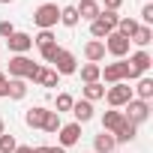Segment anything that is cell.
<instances>
[{"label": "cell", "mask_w": 153, "mask_h": 153, "mask_svg": "<svg viewBox=\"0 0 153 153\" xmlns=\"http://www.w3.org/2000/svg\"><path fill=\"white\" fill-rule=\"evenodd\" d=\"M45 114H48V108L36 105V108H30V111L24 114V123H27L30 129H42V120H45Z\"/></svg>", "instance_id": "16"}, {"label": "cell", "mask_w": 153, "mask_h": 153, "mask_svg": "<svg viewBox=\"0 0 153 153\" xmlns=\"http://www.w3.org/2000/svg\"><path fill=\"white\" fill-rule=\"evenodd\" d=\"M6 132V123H3V117H0V135H3Z\"/></svg>", "instance_id": "38"}, {"label": "cell", "mask_w": 153, "mask_h": 153, "mask_svg": "<svg viewBox=\"0 0 153 153\" xmlns=\"http://www.w3.org/2000/svg\"><path fill=\"white\" fill-rule=\"evenodd\" d=\"M36 153H66L63 147H36Z\"/></svg>", "instance_id": "36"}, {"label": "cell", "mask_w": 153, "mask_h": 153, "mask_svg": "<svg viewBox=\"0 0 153 153\" xmlns=\"http://www.w3.org/2000/svg\"><path fill=\"white\" fill-rule=\"evenodd\" d=\"M6 45H9V51H12V54H27V51L33 48V36H30V33H18V30H15V33L6 39Z\"/></svg>", "instance_id": "11"}, {"label": "cell", "mask_w": 153, "mask_h": 153, "mask_svg": "<svg viewBox=\"0 0 153 153\" xmlns=\"http://www.w3.org/2000/svg\"><path fill=\"white\" fill-rule=\"evenodd\" d=\"M120 6H123V0H105V9L108 12H117Z\"/></svg>", "instance_id": "35"}, {"label": "cell", "mask_w": 153, "mask_h": 153, "mask_svg": "<svg viewBox=\"0 0 153 153\" xmlns=\"http://www.w3.org/2000/svg\"><path fill=\"white\" fill-rule=\"evenodd\" d=\"M147 3H150V0H147Z\"/></svg>", "instance_id": "40"}, {"label": "cell", "mask_w": 153, "mask_h": 153, "mask_svg": "<svg viewBox=\"0 0 153 153\" xmlns=\"http://www.w3.org/2000/svg\"><path fill=\"white\" fill-rule=\"evenodd\" d=\"M15 153H36V147H30V144H18Z\"/></svg>", "instance_id": "37"}, {"label": "cell", "mask_w": 153, "mask_h": 153, "mask_svg": "<svg viewBox=\"0 0 153 153\" xmlns=\"http://www.w3.org/2000/svg\"><path fill=\"white\" fill-rule=\"evenodd\" d=\"M39 51H42V60H45V63H54V57H57L60 45H57V42H51V45H42Z\"/></svg>", "instance_id": "30"}, {"label": "cell", "mask_w": 153, "mask_h": 153, "mask_svg": "<svg viewBox=\"0 0 153 153\" xmlns=\"http://www.w3.org/2000/svg\"><path fill=\"white\" fill-rule=\"evenodd\" d=\"M126 111H123V117L129 120V123H144L147 117H150V102H144V99H129L126 105H123Z\"/></svg>", "instance_id": "6"}, {"label": "cell", "mask_w": 153, "mask_h": 153, "mask_svg": "<svg viewBox=\"0 0 153 153\" xmlns=\"http://www.w3.org/2000/svg\"><path fill=\"white\" fill-rule=\"evenodd\" d=\"M51 42H57L51 30H39V33L33 36V45H39V48H42V45H51Z\"/></svg>", "instance_id": "29"}, {"label": "cell", "mask_w": 153, "mask_h": 153, "mask_svg": "<svg viewBox=\"0 0 153 153\" xmlns=\"http://www.w3.org/2000/svg\"><path fill=\"white\" fill-rule=\"evenodd\" d=\"M6 87H9V75L0 72V96H6Z\"/></svg>", "instance_id": "34"}, {"label": "cell", "mask_w": 153, "mask_h": 153, "mask_svg": "<svg viewBox=\"0 0 153 153\" xmlns=\"http://www.w3.org/2000/svg\"><path fill=\"white\" fill-rule=\"evenodd\" d=\"M135 135H138V126L126 120V123H123V126H120V129L114 132V141H117V144H129V141H132Z\"/></svg>", "instance_id": "20"}, {"label": "cell", "mask_w": 153, "mask_h": 153, "mask_svg": "<svg viewBox=\"0 0 153 153\" xmlns=\"http://www.w3.org/2000/svg\"><path fill=\"white\" fill-rule=\"evenodd\" d=\"M126 63H129V78H126V81H135V78H144V72L153 66V57H150L147 51H135Z\"/></svg>", "instance_id": "4"}, {"label": "cell", "mask_w": 153, "mask_h": 153, "mask_svg": "<svg viewBox=\"0 0 153 153\" xmlns=\"http://www.w3.org/2000/svg\"><path fill=\"white\" fill-rule=\"evenodd\" d=\"M81 18H78V12H75V6H60V24H66V27H75Z\"/></svg>", "instance_id": "26"}, {"label": "cell", "mask_w": 153, "mask_h": 153, "mask_svg": "<svg viewBox=\"0 0 153 153\" xmlns=\"http://www.w3.org/2000/svg\"><path fill=\"white\" fill-rule=\"evenodd\" d=\"M15 147H18L15 135H9V132H3V135H0V153H15Z\"/></svg>", "instance_id": "28"}, {"label": "cell", "mask_w": 153, "mask_h": 153, "mask_svg": "<svg viewBox=\"0 0 153 153\" xmlns=\"http://www.w3.org/2000/svg\"><path fill=\"white\" fill-rule=\"evenodd\" d=\"M102 45H105V51H108V54H114L117 60H123V57L129 54V39H126V36H120L117 30H114V33H108Z\"/></svg>", "instance_id": "8"}, {"label": "cell", "mask_w": 153, "mask_h": 153, "mask_svg": "<svg viewBox=\"0 0 153 153\" xmlns=\"http://www.w3.org/2000/svg\"><path fill=\"white\" fill-rule=\"evenodd\" d=\"M72 114H75V123H87V120H93V102H87V99L72 102Z\"/></svg>", "instance_id": "14"}, {"label": "cell", "mask_w": 153, "mask_h": 153, "mask_svg": "<svg viewBox=\"0 0 153 153\" xmlns=\"http://www.w3.org/2000/svg\"><path fill=\"white\" fill-rule=\"evenodd\" d=\"M54 72H57V75H72V72H78V60H75V54L66 51V48H60L57 57H54Z\"/></svg>", "instance_id": "9"}, {"label": "cell", "mask_w": 153, "mask_h": 153, "mask_svg": "<svg viewBox=\"0 0 153 153\" xmlns=\"http://www.w3.org/2000/svg\"><path fill=\"white\" fill-rule=\"evenodd\" d=\"M105 99H108V105L111 108H123L129 99H135L132 96V87L126 84V81H120V84H111L108 90H105Z\"/></svg>", "instance_id": "5"}, {"label": "cell", "mask_w": 153, "mask_h": 153, "mask_svg": "<svg viewBox=\"0 0 153 153\" xmlns=\"http://www.w3.org/2000/svg\"><path fill=\"white\" fill-rule=\"evenodd\" d=\"M84 57H87V63H96V66H99V63L105 60V45H102L99 39H90V42L84 45Z\"/></svg>", "instance_id": "13"}, {"label": "cell", "mask_w": 153, "mask_h": 153, "mask_svg": "<svg viewBox=\"0 0 153 153\" xmlns=\"http://www.w3.org/2000/svg\"><path fill=\"white\" fill-rule=\"evenodd\" d=\"M0 3H12V0H0Z\"/></svg>", "instance_id": "39"}, {"label": "cell", "mask_w": 153, "mask_h": 153, "mask_svg": "<svg viewBox=\"0 0 153 153\" xmlns=\"http://www.w3.org/2000/svg\"><path fill=\"white\" fill-rule=\"evenodd\" d=\"M141 18H144V27H150V24H153V3H147V6L141 9Z\"/></svg>", "instance_id": "32"}, {"label": "cell", "mask_w": 153, "mask_h": 153, "mask_svg": "<svg viewBox=\"0 0 153 153\" xmlns=\"http://www.w3.org/2000/svg\"><path fill=\"white\" fill-rule=\"evenodd\" d=\"M99 78H105L108 84H120V81H126V78H129V63H126V60L108 63V66L102 69V75H99Z\"/></svg>", "instance_id": "7"}, {"label": "cell", "mask_w": 153, "mask_h": 153, "mask_svg": "<svg viewBox=\"0 0 153 153\" xmlns=\"http://www.w3.org/2000/svg\"><path fill=\"white\" fill-rule=\"evenodd\" d=\"M72 102H75V99H72L69 93H60V96H57V114H63V111H72Z\"/></svg>", "instance_id": "31"}, {"label": "cell", "mask_w": 153, "mask_h": 153, "mask_svg": "<svg viewBox=\"0 0 153 153\" xmlns=\"http://www.w3.org/2000/svg\"><path fill=\"white\" fill-rule=\"evenodd\" d=\"M33 21H36L39 30H51V27L60 21V6H57V3H42V6H36Z\"/></svg>", "instance_id": "3"}, {"label": "cell", "mask_w": 153, "mask_h": 153, "mask_svg": "<svg viewBox=\"0 0 153 153\" xmlns=\"http://www.w3.org/2000/svg\"><path fill=\"white\" fill-rule=\"evenodd\" d=\"M15 33V27H12V21H0V36H3V39H9Z\"/></svg>", "instance_id": "33"}, {"label": "cell", "mask_w": 153, "mask_h": 153, "mask_svg": "<svg viewBox=\"0 0 153 153\" xmlns=\"http://www.w3.org/2000/svg\"><path fill=\"white\" fill-rule=\"evenodd\" d=\"M117 21H120V15L117 12H108V9H99V15L90 21V36L93 39H105L108 33H114V27H117Z\"/></svg>", "instance_id": "1"}, {"label": "cell", "mask_w": 153, "mask_h": 153, "mask_svg": "<svg viewBox=\"0 0 153 153\" xmlns=\"http://www.w3.org/2000/svg\"><path fill=\"white\" fill-rule=\"evenodd\" d=\"M84 99H87V102L105 99V87H102L99 81H93V84H84Z\"/></svg>", "instance_id": "25"}, {"label": "cell", "mask_w": 153, "mask_h": 153, "mask_svg": "<svg viewBox=\"0 0 153 153\" xmlns=\"http://www.w3.org/2000/svg\"><path fill=\"white\" fill-rule=\"evenodd\" d=\"M36 72H39V63H33L30 57H24V54H12L9 57V78H36Z\"/></svg>", "instance_id": "2"}, {"label": "cell", "mask_w": 153, "mask_h": 153, "mask_svg": "<svg viewBox=\"0 0 153 153\" xmlns=\"http://www.w3.org/2000/svg\"><path fill=\"white\" fill-rule=\"evenodd\" d=\"M114 147H117V141L111 132H99L93 138V153H114Z\"/></svg>", "instance_id": "15"}, {"label": "cell", "mask_w": 153, "mask_h": 153, "mask_svg": "<svg viewBox=\"0 0 153 153\" xmlns=\"http://www.w3.org/2000/svg\"><path fill=\"white\" fill-rule=\"evenodd\" d=\"M99 75H102V66H96V63H84V66H81V81H84V84L99 81Z\"/></svg>", "instance_id": "23"}, {"label": "cell", "mask_w": 153, "mask_h": 153, "mask_svg": "<svg viewBox=\"0 0 153 153\" xmlns=\"http://www.w3.org/2000/svg\"><path fill=\"white\" fill-rule=\"evenodd\" d=\"M60 126H63V123H60V114H57V111H48L45 120H42V129H45V132H57Z\"/></svg>", "instance_id": "27"}, {"label": "cell", "mask_w": 153, "mask_h": 153, "mask_svg": "<svg viewBox=\"0 0 153 153\" xmlns=\"http://www.w3.org/2000/svg\"><path fill=\"white\" fill-rule=\"evenodd\" d=\"M75 12H78V18H87V21H93V18L99 15V3H96V0H81V3L75 6Z\"/></svg>", "instance_id": "18"}, {"label": "cell", "mask_w": 153, "mask_h": 153, "mask_svg": "<svg viewBox=\"0 0 153 153\" xmlns=\"http://www.w3.org/2000/svg\"><path fill=\"white\" fill-rule=\"evenodd\" d=\"M57 78H60V75L54 72V69H45V66H39V72H36V84L39 87H57Z\"/></svg>", "instance_id": "17"}, {"label": "cell", "mask_w": 153, "mask_h": 153, "mask_svg": "<svg viewBox=\"0 0 153 153\" xmlns=\"http://www.w3.org/2000/svg\"><path fill=\"white\" fill-rule=\"evenodd\" d=\"M132 96H138V99L150 102V99H153V78H138V87L132 90Z\"/></svg>", "instance_id": "21"}, {"label": "cell", "mask_w": 153, "mask_h": 153, "mask_svg": "<svg viewBox=\"0 0 153 153\" xmlns=\"http://www.w3.org/2000/svg\"><path fill=\"white\" fill-rule=\"evenodd\" d=\"M123 123H126V117H123V111H120V108H111V111H105V114H102V132H111V135H114Z\"/></svg>", "instance_id": "12"}, {"label": "cell", "mask_w": 153, "mask_h": 153, "mask_svg": "<svg viewBox=\"0 0 153 153\" xmlns=\"http://www.w3.org/2000/svg\"><path fill=\"white\" fill-rule=\"evenodd\" d=\"M138 27H141V24H138V21H135V18H120V21H117V27H114V30H117V33H120V36H126V39H132V36H135V30H138Z\"/></svg>", "instance_id": "22"}, {"label": "cell", "mask_w": 153, "mask_h": 153, "mask_svg": "<svg viewBox=\"0 0 153 153\" xmlns=\"http://www.w3.org/2000/svg\"><path fill=\"white\" fill-rule=\"evenodd\" d=\"M129 42H135V45H141V48H147V45L153 42V27H144V24H141V27L135 30V36H132Z\"/></svg>", "instance_id": "24"}, {"label": "cell", "mask_w": 153, "mask_h": 153, "mask_svg": "<svg viewBox=\"0 0 153 153\" xmlns=\"http://www.w3.org/2000/svg\"><path fill=\"white\" fill-rule=\"evenodd\" d=\"M6 96H9V99H24V96H27V81H24V78H9Z\"/></svg>", "instance_id": "19"}, {"label": "cell", "mask_w": 153, "mask_h": 153, "mask_svg": "<svg viewBox=\"0 0 153 153\" xmlns=\"http://www.w3.org/2000/svg\"><path fill=\"white\" fill-rule=\"evenodd\" d=\"M57 138H60V147H63V150L72 147V144H78V138H81V123H66V126H60V129H57Z\"/></svg>", "instance_id": "10"}]
</instances>
